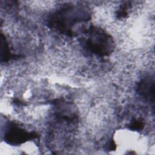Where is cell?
Returning a JSON list of instances; mask_svg holds the SVG:
<instances>
[{
  "mask_svg": "<svg viewBox=\"0 0 155 155\" xmlns=\"http://www.w3.org/2000/svg\"><path fill=\"white\" fill-rule=\"evenodd\" d=\"M91 16L84 7L71 4L65 5L51 13L47 20V26L59 33L72 37L74 28L82 22H86Z\"/></svg>",
  "mask_w": 155,
  "mask_h": 155,
  "instance_id": "obj_1",
  "label": "cell"
},
{
  "mask_svg": "<svg viewBox=\"0 0 155 155\" xmlns=\"http://www.w3.org/2000/svg\"><path fill=\"white\" fill-rule=\"evenodd\" d=\"M82 45L90 53L100 58L109 56L113 51L112 36L104 29L91 25L84 31Z\"/></svg>",
  "mask_w": 155,
  "mask_h": 155,
  "instance_id": "obj_2",
  "label": "cell"
},
{
  "mask_svg": "<svg viewBox=\"0 0 155 155\" xmlns=\"http://www.w3.org/2000/svg\"><path fill=\"white\" fill-rule=\"evenodd\" d=\"M37 137H38V134L36 132H29L14 122L8 124L4 136V141L12 146L22 145Z\"/></svg>",
  "mask_w": 155,
  "mask_h": 155,
  "instance_id": "obj_3",
  "label": "cell"
},
{
  "mask_svg": "<svg viewBox=\"0 0 155 155\" xmlns=\"http://www.w3.org/2000/svg\"><path fill=\"white\" fill-rule=\"evenodd\" d=\"M54 107V115L60 121L74 123L78 120V115L73 111V104L64 99H57L53 101Z\"/></svg>",
  "mask_w": 155,
  "mask_h": 155,
  "instance_id": "obj_4",
  "label": "cell"
},
{
  "mask_svg": "<svg viewBox=\"0 0 155 155\" xmlns=\"http://www.w3.org/2000/svg\"><path fill=\"white\" fill-rule=\"evenodd\" d=\"M154 78L151 76H146L137 82L136 92L142 99L150 104L154 103Z\"/></svg>",
  "mask_w": 155,
  "mask_h": 155,
  "instance_id": "obj_5",
  "label": "cell"
},
{
  "mask_svg": "<svg viewBox=\"0 0 155 155\" xmlns=\"http://www.w3.org/2000/svg\"><path fill=\"white\" fill-rule=\"evenodd\" d=\"M1 62H7L9 60L15 58L17 56L15 54H13L9 48L8 44L6 40L5 37L1 34Z\"/></svg>",
  "mask_w": 155,
  "mask_h": 155,
  "instance_id": "obj_6",
  "label": "cell"
},
{
  "mask_svg": "<svg viewBox=\"0 0 155 155\" xmlns=\"http://www.w3.org/2000/svg\"><path fill=\"white\" fill-rule=\"evenodd\" d=\"M131 7V5L128 2H125L120 5L119 9L116 12V17L119 19H124L127 17L128 14V10Z\"/></svg>",
  "mask_w": 155,
  "mask_h": 155,
  "instance_id": "obj_7",
  "label": "cell"
},
{
  "mask_svg": "<svg viewBox=\"0 0 155 155\" xmlns=\"http://www.w3.org/2000/svg\"><path fill=\"white\" fill-rule=\"evenodd\" d=\"M144 125H145L143 121L140 119L134 118L131 120L128 125V127L130 130L134 131H140L143 129Z\"/></svg>",
  "mask_w": 155,
  "mask_h": 155,
  "instance_id": "obj_8",
  "label": "cell"
},
{
  "mask_svg": "<svg viewBox=\"0 0 155 155\" xmlns=\"http://www.w3.org/2000/svg\"><path fill=\"white\" fill-rule=\"evenodd\" d=\"M107 149L108 151H114L116 149V144L114 140H110L108 142L107 145Z\"/></svg>",
  "mask_w": 155,
  "mask_h": 155,
  "instance_id": "obj_9",
  "label": "cell"
}]
</instances>
